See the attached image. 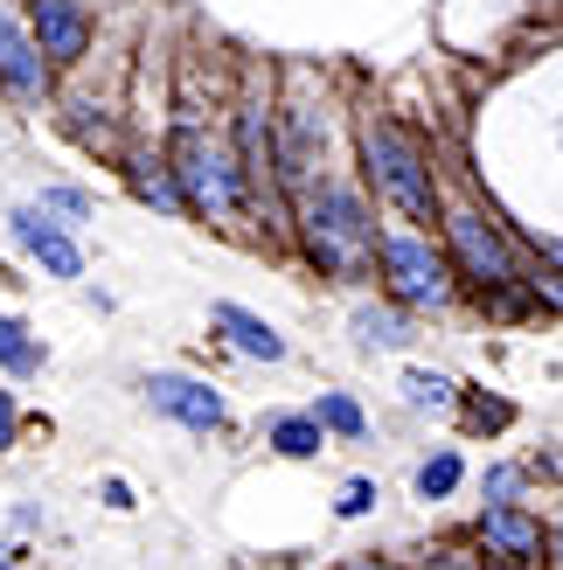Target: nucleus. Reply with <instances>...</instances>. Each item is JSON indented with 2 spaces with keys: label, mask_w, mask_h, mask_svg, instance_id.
I'll use <instances>...</instances> for the list:
<instances>
[{
  "label": "nucleus",
  "mask_w": 563,
  "mask_h": 570,
  "mask_svg": "<svg viewBox=\"0 0 563 570\" xmlns=\"http://www.w3.org/2000/svg\"><path fill=\"white\" fill-rule=\"evenodd\" d=\"M536 285H543V293H550V299H563V278H550V272H543Z\"/></svg>",
  "instance_id": "obj_22"
},
{
  "label": "nucleus",
  "mask_w": 563,
  "mask_h": 570,
  "mask_svg": "<svg viewBox=\"0 0 563 570\" xmlns=\"http://www.w3.org/2000/svg\"><path fill=\"white\" fill-rule=\"evenodd\" d=\"M453 488H460V460H453V452H438V460H425V466H417V494H425V501L453 494Z\"/></svg>",
  "instance_id": "obj_15"
},
{
  "label": "nucleus",
  "mask_w": 563,
  "mask_h": 570,
  "mask_svg": "<svg viewBox=\"0 0 563 570\" xmlns=\"http://www.w3.org/2000/svg\"><path fill=\"white\" fill-rule=\"evenodd\" d=\"M404 396H411L417 411H445V396H453V383H445V376H425V368H411V376H404Z\"/></svg>",
  "instance_id": "obj_16"
},
{
  "label": "nucleus",
  "mask_w": 563,
  "mask_h": 570,
  "mask_svg": "<svg viewBox=\"0 0 563 570\" xmlns=\"http://www.w3.org/2000/svg\"><path fill=\"white\" fill-rule=\"evenodd\" d=\"M0 362H8V368H36V341H28L21 321H8V313H0Z\"/></svg>",
  "instance_id": "obj_17"
},
{
  "label": "nucleus",
  "mask_w": 563,
  "mask_h": 570,
  "mask_svg": "<svg viewBox=\"0 0 563 570\" xmlns=\"http://www.w3.org/2000/svg\"><path fill=\"white\" fill-rule=\"evenodd\" d=\"M314 250H320V265H334V272H369V258H376V223L362 216V203L348 188H320L314 195Z\"/></svg>",
  "instance_id": "obj_2"
},
{
  "label": "nucleus",
  "mask_w": 563,
  "mask_h": 570,
  "mask_svg": "<svg viewBox=\"0 0 563 570\" xmlns=\"http://www.w3.org/2000/svg\"><path fill=\"white\" fill-rule=\"evenodd\" d=\"M355 570H389V563H355Z\"/></svg>",
  "instance_id": "obj_24"
},
{
  "label": "nucleus",
  "mask_w": 563,
  "mask_h": 570,
  "mask_svg": "<svg viewBox=\"0 0 563 570\" xmlns=\"http://www.w3.org/2000/svg\"><path fill=\"white\" fill-rule=\"evenodd\" d=\"M181 181H188V195H195V203H203L209 216H230L237 209V181H230V160H223L216 147H209V139L203 132H181Z\"/></svg>",
  "instance_id": "obj_3"
},
{
  "label": "nucleus",
  "mask_w": 563,
  "mask_h": 570,
  "mask_svg": "<svg viewBox=\"0 0 563 570\" xmlns=\"http://www.w3.org/2000/svg\"><path fill=\"white\" fill-rule=\"evenodd\" d=\"M36 42H42V56H83L91 28H83L77 0H36Z\"/></svg>",
  "instance_id": "obj_8"
},
{
  "label": "nucleus",
  "mask_w": 563,
  "mask_h": 570,
  "mask_svg": "<svg viewBox=\"0 0 563 570\" xmlns=\"http://www.w3.org/2000/svg\"><path fill=\"white\" fill-rule=\"evenodd\" d=\"M445 230H453V244H460V265H466L473 278H487V285L515 278V265H508V250H501V237H494V230H487V223L473 216V209H460L453 223H445Z\"/></svg>",
  "instance_id": "obj_6"
},
{
  "label": "nucleus",
  "mask_w": 563,
  "mask_h": 570,
  "mask_svg": "<svg viewBox=\"0 0 563 570\" xmlns=\"http://www.w3.org/2000/svg\"><path fill=\"white\" fill-rule=\"evenodd\" d=\"M487 494H494V508H501V501H508V494H515V473H508V466H501V473L487 480Z\"/></svg>",
  "instance_id": "obj_21"
},
{
  "label": "nucleus",
  "mask_w": 563,
  "mask_h": 570,
  "mask_svg": "<svg viewBox=\"0 0 563 570\" xmlns=\"http://www.w3.org/2000/svg\"><path fill=\"white\" fill-rule=\"evenodd\" d=\"M314 417L327 424V432H342V439H362V411H355V396H342V390H327Z\"/></svg>",
  "instance_id": "obj_14"
},
{
  "label": "nucleus",
  "mask_w": 563,
  "mask_h": 570,
  "mask_svg": "<svg viewBox=\"0 0 563 570\" xmlns=\"http://www.w3.org/2000/svg\"><path fill=\"white\" fill-rule=\"evenodd\" d=\"M432 570H466V563H460V557H445V563H432Z\"/></svg>",
  "instance_id": "obj_23"
},
{
  "label": "nucleus",
  "mask_w": 563,
  "mask_h": 570,
  "mask_svg": "<svg viewBox=\"0 0 563 570\" xmlns=\"http://www.w3.org/2000/svg\"><path fill=\"white\" fill-rule=\"evenodd\" d=\"M14 237H21L28 250H36V258H42V272H56V278H77V272H83L77 244H70L63 230H56V223H49L42 209H21V216H14Z\"/></svg>",
  "instance_id": "obj_7"
},
{
  "label": "nucleus",
  "mask_w": 563,
  "mask_h": 570,
  "mask_svg": "<svg viewBox=\"0 0 563 570\" xmlns=\"http://www.w3.org/2000/svg\"><path fill=\"white\" fill-rule=\"evenodd\" d=\"M147 396H154V411L195 424V432H216V424H223V396L209 383H195V376H154Z\"/></svg>",
  "instance_id": "obj_5"
},
{
  "label": "nucleus",
  "mask_w": 563,
  "mask_h": 570,
  "mask_svg": "<svg viewBox=\"0 0 563 570\" xmlns=\"http://www.w3.org/2000/svg\"><path fill=\"white\" fill-rule=\"evenodd\" d=\"M383 265H389L397 299H411V306H438L445 293H453V285H445V265H438L417 237H389V244H383Z\"/></svg>",
  "instance_id": "obj_4"
},
{
  "label": "nucleus",
  "mask_w": 563,
  "mask_h": 570,
  "mask_svg": "<svg viewBox=\"0 0 563 570\" xmlns=\"http://www.w3.org/2000/svg\"><path fill=\"white\" fill-rule=\"evenodd\" d=\"M0 77H8V91H21V98H42V56L28 49V36L0 14Z\"/></svg>",
  "instance_id": "obj_9"
},
{
  "label": "nucleus",
  "mask_w": 563,
  "mask_h": 570,
  "mask_svg": "<svg viewBox=\"0 0 563 570\" xmlns=\"http://www.w3.org/2000/svg\"><path fill=\"white\" fill-rule=\"evenodd\" d=\"M362 154H369L376 188H383L404 216H432V167H425V154H417L397 126L369 119V126H362Z\"/></svg>",
  "instance_id": "obj_1"
},
{
  "label": "nucleus",
  "mask_w": 563,
  "mask_h": 570,
  "mask_svg": "<svg viewBox=\"0 0 563 570\" xmlns=\"http://www.w3.org/2000/svg\"><path fill=\"white\" fill-rule=\"evenodd\" d=\"M8 445H14V396L0 390V452H8Z\"/></svg>",
  "instance_id": "obj_20"
},
{
  "label": "nucleus",
  "mask_w": 563,
  "mask_h": 570,
  "mask_svg": "<svg viewBox=\"0 0 563 570\" xmlns=\"http://www.w3.org/2000/svg\"><path fill=\"white\" fill-rule=\"evenodd\" d=\"M271 445L293 452V460H314V452H320V417H278L271 424Z\"/></svg>",
  "instance_id": "obj_12"
},
{
  "label": "nucleus",
  "mask_w": 563,
  "mask_h": 570,
  "mask_svg": "<svg viewBox=\"0 0 563 570\" xmlns=\"http://www.w3.org/2000/svg\"><path fill=\"white\" fill-rule=\"evenodd\" d=\"M216 327L230 334L244 355H258V362H278V355H286V341H278V334L258 321V313H244V306H216Z\"/></svg>",
  "instance_id": "obj_10"
},
{
  "label": "nucleus",
  "mask_w": 563,
  "mask_h": 570,
  "mask_svg": "<svg viewBox=\"0 0 563 570\" xmlns=\"http://www.w3.org/2000/svg\"><path fill=\"white\" fill-rule=\"evenodd\" d=\"M369 508H376V488H369V480H348V488H342V515H369Z\"/></svg>",
  "instance_id": "obj_18"
},
{
  "label": "nucleus",
  "mask_w": 563,
  "mask_h": 570,
  "mask_svg": "<svg viewBox=\"0 0 563 570\" xmlns=\"http://www.w3.org/2000/svg\"><path fill=\"white\" fill-rule=\"evenodd\" d=\"M355 334L369 341V348H397V341H411V334H404V313H376V306L355 313Z\"/></svg>",
  "instance_id": "obj_13"
},
{
  "label": "nucleus",
  "mask_w": 563,
  "mask_h": 570,
  "mask_svg": "<svg viewBox=\"0 0 563 570\" xmlns=\"http://www.w3.org/2000/svg\"><path fill=\"white\" fill-rule=\"evenodd\" d=\"M487 543L508 550V557H536V550H543V529L522 522L515 508H487Z\"/></svg>",
  "instance_id": "obj_11"
},
{
  "label": "nucleus",
  "mask_w": 563,
  "mask_h": 570,
  "mask_svg": "<svg viewBox=\"0 0 563 570\" xmlns=\"http://www.w3.org/2000/svg\"><path fill=\"white\" fill-rule=\"evenodd\" d=\"M139 195H147V203H160V209H181V195H175V188H167L160 175H147V181H139Z\"/></svg>",
  "instance_id": "obj_19"
}]
</instances>
